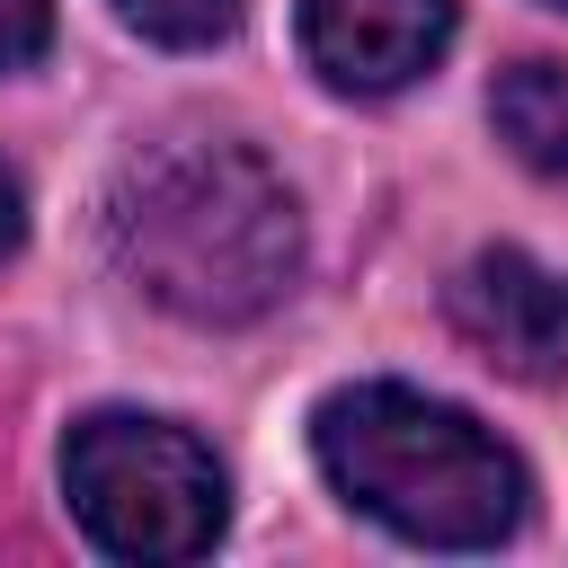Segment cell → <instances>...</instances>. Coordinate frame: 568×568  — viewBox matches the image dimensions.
<instances>
[{
	"mask_svg": "<svg viewBox=\"0 0 568 568\" xmlns=\"http://www.w3.org/2000/svg\"><path fill=\"white\" fill-rule=\"evenodd\" d=\"M311 453L355 515L426 550H497L532 506L515 444H497L470 408L408 382L328 390L311 408Z\"/></svg>",
	"mask_w": 568,
	"mask_h": 568,
	"instance_id": "7a4b0ae2",
	"label": "cell"
},
{
	"mask_svg": "<svg viewBox=\"0 0 568 568\" xmlns=\"http://www.w3.org/2000/svg\"><path fill=\"white\" fill-rule=\"evenodd\" d=\"M106 257L124 284L195 328L266 320L302 275L293 186L222 133H169L133 151L106 186Z\"/></svg>",
	"mask_w": 568,
	"mask_h": 568,
	"instance_id": "6da1fadb",
	"label": "cell"
},
{
	"mask_svg": "<svg viewBox=\"0 0 568 568\" xmlns=\"http://www.w3.org/2000/svg\"><path fill=\"white\" fill-rule=\"evenodd\" d=\"M488 124H497V142L524 160V169H541V178H568V62H506L497 71V89H488Z\"/></svg>",
	"mask_w": 568,
	"mask_h": 568,
	"instance_id": "8992f818",
	"label": "cell"
},
{
	"mask_svg": "<svg viewBox=\"0 0 568 568\" xmlns=\"http://www.w3.org/2000/svg\"><path fill=\"white\" fill-rule=\"evenodd\" d=\"M550 9H568V0H550Z\"/></svg>",
	"mask_w": 568,
	"mask_h": 568,
	"instance_id": "30bf717a",
	"label": "cell"
},
{
	"mask_svg": "<svg viewBox=\"0 0 568 568\" xmlns=\"http://www.w3.org/2000/svg\"><path fill=\"white\" fill-rule=\"evenodd\" d=\"M27 240V186H18V169L0 160V257Z\"/></svg>",
	"mask_w": 568,
	"mask_h": 568,
	"instance_id": "9c48e42d",
	"label": "cell"
},
{
	"mask_svg": "<svg viewBox=\"0 0 568 568\" xmlns=\"http://www.w3.org/2000/svg\"><path fill=\"white\" fill-rule=\"evenodd\" d=\"M44 36H53V0H0V71L36 62Z\"/></svg>",
	"mask_w": 568,
	"mask_h": 568,
	"instance_id": "ba28073f",
	"label": "cell"
},
{
	"mask_svg": "<svg viewBox=\"0 0 568 568\" xmlns=\"http://www.w3.org/2000/svg\"><path fill=\"white\" fill-rule=\"evenodd\" d=\"M62 497L106 559L142 568L204 559L231 524V479L213 444L151 408H89L62 435Z\"/></svg>",
	"mask_w": 568,
	"mask_h": 568,
	"instance_id": "3957f363",
	"label": "cell"
},
{
	"mask_svg": "<svg viewBox=\"0 0 568 568\" xmlns=\"http://www.w3.org/2000/svg\"><path fill=\"white\" fill-rule=\"evenodd\" d=\"M302 62L337 98H390L453 44V0H293Z\"/></svg>",
	"mask_w": 568,
	"mask_h": 568,
	"instance_id": "277c9868",
	"label": "cell"
},
{
	"mask_svg": "<svg viewBox=\"0 0 568 568\" xmlns=\"http://www.w3.org/2000/svg\"><path fill=\"white\" fill-rule=\"evenodd\" d=\"M453 328L515 382H568V275H550L524 248H479L453 293Z\"/></svg>",
	"mask_w": 568,
	"mask_h": 568,
	"instance_id": "5b68a950",
	"label": "cell"
},
{
	"mask_svg": "<svg viewBox=\"0 0 568 568\" xmlns=\"http://www.w3.org/2000/svg\"><path fill=\"white\" fill-rule=\"evenodd\" d=\"M133 36L169 44V53H195V44H222L240 27V0H106Z\"/></svg>",
	"mask_w": 568,
	"mask_h": 568,
	"instance_id": "52a82bcc",
	"label": "cell"
}]
</instances>
